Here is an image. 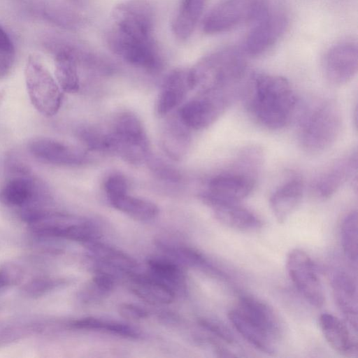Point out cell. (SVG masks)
<instances>
[{
    "label": "cell",
    "mask_w": 358,
    "mask_h": 358,
    "mask_svg": "<svg viewBox=\"0 0 358 358\" xmlns=\"http://www.w3.org/2000/svg\"><path fill=\"white\" fill-rule=\"evenodd\" d=\"M243 92L248 112L264 127L280 129L294 116L297 98L289 80L282 76L250 74Z\"/></svg>",
    "instance_id": "obj_1"
},
{
    "label": "cell",
    "mask_w": 358,
    "mask_h": 358,
    "mask_svg": "<svg viewBox=\"0 0 358 358\" xmlns=\"http://www.w3.org/2000/svg\"><path fill=\"white\" fill-rule=\"evenodd\" d=\"M193 89L201 94L212 93L237 96L247 76L245 55L241 49L225 48L200 59L189 69Z\"/></svg>",
    "instance_id": "obj_2"
},
{
    "label": "cell",
    "mask_w": 358,
    "mask_h": 358,
    "mask_svg": "<svg viewBox=\"0 0 358 358\" xmlns=\"http://www.w3.org/2000/svg\"><path fill=\"white\" fill-rule=\"evenodd\" d=\"M264 162V153L257 146L242 149L232 164L212 177L201 198L208 206L218 202H237L254 190Z\"/></svg>",
    "instance_id": "obj_3"
},
{
    "label": "cell",
    "mask_w": 358,
    "mask_h": 358,
    "mask_svg": "<svg viewBox=\"0 0 358 358\" xmlns=\"http://www.w3.org/2000/svg\"><path fill=\"white\" fill-rule=\"evenodd\" d=\"M342 115L332 99L321 101L305 108L300 115L298 140L301 148L318 154L329 148L339 136Z\"/></svg>",
    "instance_id": "obj_4"
},
{
    "label": "cell",
    "mask_w": 358,
    "mask_h": 358,
    "mask_svg": "<svg viewBox=\"0 0 358 358\" xmlns=\"http://www.w3.org/2000/svg\"><path fill=\"white\" fill-rule=\"evenodd\" d=\"M149 145L141 120L130 113L120 115L110 131L104 134L103 150L118 155L134 164L148 157Z\"/></svg>",
    "instance_id": "obj_5"
},
{
    "label": "cell",
    "mask_w": 358,
    "mask_h": 358,
    "mask_svg": "<svg viewBox=\"0 0 358 358\" xmlns=\"http://www.w3.org/2000/svg\"><path fill=\"white\" fill-rule=\"evenodd\" d=\"M269 9L266 0H220L206 14L202 29L217 34L246 23H254Z\"/></svg>",
    "instance_id": "obj_6"
},
{
    "label": "cell",
    "mask_w": 358,
    "mask_h": 358,
    "mask_svg": "<svg viewBox=\"0 0 358 358\" xmlns=\"http://www.w3.org/2000/svg\"><path fill=\"white\" fill-rule=\"evenodd\" d=\"M24 78L34 108L45 116L55 115L62 104V90L38 57L30 55L27 59Z\"/></svg>",
    "instance_id": "obj_7"
},
{
    "label": "cell",
    "mask_w": 358,
    "mask_h": 358,
    "mask_svg": "<svg viewBox=\"0 0 358 358\" xmlns=\"http://www.w3.org/2000/svg\"><path fill=\"white\" fill-rule=\"evenodd\" d=\"M106 40L111 51L130 64L150 71H159L163 65L161 53L153 38H135L113 27Z\"/></svg>",
    "instance_id": "obj_8"
},
{
    "label": "cell",
    "mask_w": 358,
    "mask_h": 358,
    "mask_svg": "<svg viewBox=\"0 0 358 358\" xmlns=\"http://www.w3.org/2000/svg\"><path fill=\"white\" fill-rule=\"evenodd\" d=\"M8 174L0 188V201L5 206L22 209L39 207V203L47 199V186L32 174L31 169Z\"/></svg>",
    "instance_id": "obj_9"
},
{
    "label": "cell",
    "mask_w": 358,
    "mask_h": 358,
    "mask_svg": "<svg viewBox=\"0 0 358 358\" xmlns=\"http://www.w3.org/2000/svg\"><path fill=\"white\" fill-rule=\"evenodd\" d=\"M287 269L301 296L312 306L321 307L324 302V290L310 257L300 249L292 250L287 256Z\"/></svg>",
    "instance_id": "obj_10"
},
{
    "label": "cell",
    "mask_w": 358,
    "mask_h": 358,
    "mask_svg": "<svg viewBox=\"0 0 358 358\" xmlns=\"http://www.w3.org/2000/svg\"><path fill=\"white\" fill-rule=\"evenodd\" d=\"M114 27L131 36L148 39L153 38L155 13L148 0H127L113 9Z\"/></svg>",
    "instance_id": "obj_11"
},
{
    "label": "cell",
    "mask_w": 358,
    "mask_h": 358,
    "mask_svg": "<svg viewBox=\"0 0 358 358\" xmlns=\"http://www.w3.org/2000/svg\"><path fill=\"white\" fill-rule=\"evenodd\" d=\"M235 96L228 94H203L184 104L179 110L181 123L199 130L213 124L228 108Z\"/></svg>",
    "instance_id": "obj_12"
},
{
    "label": "cell",
    "mask_w": 358,
    "mask_h": 358,
    "mask_svg": "<svg viewBox=\"0 0 358 358\" xmlns=\"http://www.w3.org/2000/svg\"><path fill=\"white\" fill-rule=\"evenodd\" d=\"M288 25L287 17L269 10L253 23L241 50L245 55L258 56L268 51L282 36Z\"/></svg>",
    "instance_id": "obj_13"
},
{
    "label": "cell",
    "mask_w": 358,
    "mask_h": 358,
    "mask_svg": "<svg viewBox=\"0 0 358 358\" xmlns=\"http://www.w3.org/2000/svg\"><path fill=\"white\" fill-rule=\"evenodd\" d=\"M322 66L324 77L331 85L341 86L350 82L358 69L357 43L344 41L332 45L324 55Z\"/></svg>",
    "instance_id": "obj_14"
},
{
    "label": "cell",
    "mask_w": 358,
    "mask_h": 358,
    "mask_svg": "<svg viewBox=\"0 0 358 358\" xmlns=\"http://www.w3.org/2000/svg\"><path fill=\"white\" fill-rule=\"evenodd\" d=\"M27 148L33 157L48 164L80 166L89 160L84 150L52 138H34L29 142Z\"/></svg>",
    "instance_id": "obj_15"
},
{
    "label": "cell",
    "mask_w": 358,
    "mask_h": 358,
    "mask_svg": "<svg viewBox=\"0 0 358 358\" xmlns=\"http://www.w3.org/2000/svg\"><path fill=\"white\" fill-rule=\"evenodd\" d=\"M357 152L343 157L320 174L313 184L315 194L322 199L333 196L347 180L357 176Z\"/></svg>",
    "instance_id": "obj_16"
},
{
    "label": "cell",
    "mask_w": 358,
    "mask_h": 358,
    "mask_svg": "<svg viewBox=\"0 0 358 358\" xmlns=\"http://www.w3.org/2000/svg\"><path fill=\"white\" fill-rule=\"evenodd\" d=\"M236 309L247 320L275 341L280 336V321L273 310L267 303L254 296L242 295L239 297Z\"/></svg>",
    "instance_id": "obj_17"
},
{
    "label": "cell",
    "mask_w": 358,
    "mask_h": 358,
    "mask_svg": "<svg viewBox=\"0 0 358 358\" xmlns=\"http://www.w3.org/2000/svg\"><path fill=\"white\" fill-rule=\"evenodd\" d=\"M193 90L189 69H178L165 78L160 90L157 111L161 116L169 113L183 100L187 92Z\"/></svg>",
    "instance_id": "obj_18"
},
{
    "label": "cell",
    "mask_w": 358,
    "mask_h": 358,
    "mask_svg": "<svg viewBox=\"0 0 358 358\" xmlns=\"http://www.w3.org/2000/svg\"><path fill=\"white\" fill-rule=\"evenodd\" d=\"M303 182L294 176L272 193L269 202L272 212L279 223H283L296 209L303 195Z\"/></svg>",
    "instance_id": "obj_19"
},
{
    "label": "cell",
    "mask_w": 358,
    "mask_h": 358,
    "mask_svg": "<svg viewBox=\"0 0 358 358\" xmlns=\"http://www.w3.org/2000/svg\"><path fill=\"white\" fill-rule=\"evenodd\" d=\"M216 218L225 226L241 231H253L262 226V220L237 202H218L209 205Z\"/></svg>",
    "instance_id": "obj_20"
},
{
    "label": "cell",
    "mask_w": 358,
    "mask_h": 358,
    "mask_svg": "<svg viewBox=\"0 0 358 358\" xmlns=\"http://www.w3.org/2000/svg\"><path fill=\"white\" fill-rule=\"evenodd\" d=\"M320 327L329 345L337 352L349 355L357 351V343L347 326L337 317L323 313L319 318Z\"/></svg>",
    "instance_id": "obj_21"
},
{
    "label": "cell",
    "mask_w": 358,
    "mask_h": 358,
    "mask_svg": "<svg viewBox=\"0 0 358 358\" xmlns=\"http://www.w3.org/2000/svg\"><path fill=\"white\" fill-rule=\"evenodd\" d=\"M332 286L336 303L350 327L357 329V300L356 284L352 277L344 272L334 275Z\"/></svg>",
    "instance_id": "obj_22"
},
{
    "label": "cell",
    "mask_w": 358,
    "mask_h": 358,
    "mask_svg": "<svg viewBox=\"0 0 358 358\" xmlns=\"http://www.w3.org/2000/svg\"><path fill=\"white\" fill-rule=\"evenodd\" d=\"M208 0H182L171 29L180 41L188 39L200 20Z\"/></svg>",
    "instance_id": "obj_23"
},
{
    "label": "cell",
    "mask_w": 358,
    "mask_h": 358,
    "mask_svg": "<svg viewBox=\"0 0 358 358\" xmlns=\"http://www.w3.org/2000/svg\"><path fill=\"white\" fill-rule=\"evenodd\" d=\"M131 289L141 299L153 304H168L175 298L173 289L150 275L133 276Z\"/></svg>",
    "instance_id": "obj_24"
},
{
    "label": "cell",
    "mask_w": 358,
    "mask_h": 358,
    "mask_svg": "<svg viewBox=\"0 0 358 358\" xmlns=\"http://www.w3.org/2000/svg\"><path fill=\"white\" fill-rule=\"evenodd\" d=\"M55 76L61 90L67 93L77 92L80 79L75 52L69 48L59 49L55 60Z\"/></svg>",
    "instance_id": "obj_25"
},
{
    "label": "cell",
    "mask_w": 358,
    "mask_h": 358,
    "mask_svg": "<svg viewBox=\"0 0 358 358\" xmlns=\"http://www.w3.org/2000/svg\"><path fill=\"white\" fill-rule=\"evenodd\" d=\"M227 317L237 331L256 349L269 355L275 352V341L247 320L236 308L230 310Z\"/></svg>",
    "instance_id": "obj_26"
},
{
    "label": "cell",
    "mask_w": 358,
    "mask_h": 358,
    "mask_svg": "<svg viewBox=\"0 0 358 358\" xmlns=\"http://www.w3.org/2000/svg\"><path fill=\"white\" fill-rule=\"evenodd\" d=\"M92 256L107 267L131 273L136 267V262L127 254L95 241L85 243Z\"/></svg>",
    "instance_id": "obj_27"
},
{
    "label": "cell",
    "mask_w": 358,
    "mask_h": 358,
    "mask_svg": "<svg viewBox=\"0 0 358 358\" xmlns=\"http://www.w3.org/2000/svg\"><path fill=\"white\" fill-rule=\"evenodd\" d=\"M109 201L115 208L140 220H152L159 213L155 203L127 193L110 199Z\"/></svg>",
    "instance_id": "obj_28"
},
{
    "label": "cell",
    "mask_w": 358,
    "mask_h": 358,
    "mask_svg": "<svg viewBox=\"0 0 358 358\" xmlns=\"http://www.w3.org/2000/svg\"><path fill=\"white\" fill-rule=\"evenodd\" d=\"M148 266L150 276L164 283L172 289L183 280L179 264L169 258L153 257L149 259Z\"/></svg>",
    "instance_id": "obj_29"
},
{
    "label": "cell",
    "mask_w": 358,
    "mask_h": 358,
    "mask_svg": "<svg viewBox=\"0 0 358 358\" xmlns=\"http://www.w3.org/2000/svg\"><path fill=\"white\" fill-rule=\"evenodd\" d=\"M69 326L76 329L101 330L131 338L138 336V331L133 327L94 317H85L73 320L69 323Z\"/></svg>",
    "instance_id": "obj_30"
},
{
    "label": "cell",
    "mask_w": 358,
    "mask_h": 358,
    "mask_svg": "<svg viewBox=\"0 0 358 358\" xmlns=\"http://www.w3.org/2000/svg\"><path fill=\"white\" fill-rule=\"evenodd\" d=\"M114 285V278L110 273L98 271L91 282L80 292L78 297L85 303L99 301L113 289Z\"/></svg>",
    "instance_id": "obj_31"
},
{
    "label": "cell",
    "mask_w": 358,
    "mask_h": 358,
    "mask_svg": "<svg viewBox=\"0 0 358 358\" xmlns=\"http://www.w3.org/2000/svg\"><path fill=\"white\" fill-rule=\"evenodd\" d=\"M341 242L345 257L354 263L357 261V212H350L341 226Z\"/></svg>",
    "instance_id": "obj_32"
},
{
    "label": "cell",
    "mask_w": 358,
    "mask_h": 358,
    "mask_svg": "<svg viewBox=\"0 0 358 358\" xmlns=\"http://www.w3.org/2000/svg\"><path fill=\"white\" fill-rule=\"evenodd\" d=\"M160 248L178 264L187 266H201L206 264L204 257L197 251L174 244L160 243Z\"/></svg>",
    "instance_id": "obj_33"
},
{
    "label": "cell",
    "mask_w": 358,
    "mask_h": 358,
    "mask_svg": "<svg viewBox=\"0 0 358 358\" xmlns=\"http://www.w3.org/2000/svg\"><path fill=\"white\" fill-rule=\"evenodd\" d=\"M66 283L64 279L38 278L27 282L22 287V292L24 296L36 299L64 286Z\"/></svg>",
    "instance_id": "obj_34"
},
{
    "label": "cell",
    "mask_w": 358,
    "mask_h": 358,
    "mask_svg": "<svg viewBox=\"0 0 358 358\" xmlns=\"http://www.w3.org/2000/svg\"><path fill=\"white\" fill-rule=\"evenodd\" d=\"M24 277L22 268L14 263L4 264L0 268V290L21 283Z\"/></svg>",
    "instance_id": "obj_35"
},
{
    "label": "cell",
    "mask_w": 358,
    "mask_h": 358,
    "mask_svg": "<svg viewBox=\"0 0 358 358\" xmlns=\"http://www.w3.org/2000/svg\"><path fill=\"white\" fill-rule=\"evenodd\" d=\"M199 324L204 329L219 337L224 342L229 344H231L234 342L233 333L227 326L219 321L212 319H201L199 320Z\"/></svg>",
    "instance_id": "obj_36"
},
{
    "label": "cell",
    "mask_w": 358,
    "mask_h": 358,
    "mask_svg": "<svg viewBox=\"0 0 358 358\" xmlns=\"http://www.w3.org/2000/svg\"><path fill=\"white\" fill-rule=\"evenodd\" d=\"M127 182L120 175L110 176L104 182V189L108 199L127 193Z\"/></svg>",
    "instance_id": "obj_37"
},
{
    "label": "cell",
    "mask_w": 358,
    "mask_h": 358,
    "mask_svg": "<svg viewBox=\"0 0 358 358\" xmlns=\"http://www.w3.org/2000/svg\"><path fill=\"white\" fill-rule=\"evenodd\" d=\"M15 50L0 49V80L10 73L15 62Z\"/></svg>",
    "instance_id": "obj_38"
},
{
    "label": "cell",
    "mask_w": 358,
    "mask_h": 358,
    "mask_svg": "<svg viewBox=\"0 0 358 358\" xmlns=\"http://www.w3.org/2000/svg\"><path fill=\"white\" fill-rule=\"evenodd\" d=\"M119 313L120 315L127 320H140L148 317V312L130 303H123L120 306Z\"/></svg>",
    "instance_id": "obj_39"
},
{
    "label": "cell",
    "mask_w": 358,
    "mask_h": 358,
    "mask_svg": "<svg viewBox=\"0 0 358 358\" xmlns=\"http://www.w3.org/2000/svg\"><path fill=\"white\" fill-rule=\"evenodd\" d=\"M154 170L164 179L171 181H178L180 178L179 173L173 168L166 166L164 163L156 162L153 165Z\"/></svg>",
    "instance_id": "obj_40"
},
{
    "label": "cell",
    "mask_w": 358,
    "mask_h": 358,
    "mask_svg": "<svg viewBox=\"0 0 358 358\" xmlns=\"http://www.w3.org/2000/svg\"><path fill=\"white\" fill-rule=\"evenodd\" d=\"M0 49L15 50L13 42L5 30L0 26Z\"/></svg>",
    "instance_id": "obj_41"
}]
</instances>
